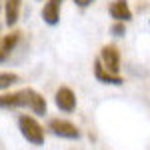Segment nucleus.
<instances>
[{
    "label": "nucleus",
    "mask_w": 150,
    "mask_h": 150,
    "mask_svg": "<svg viewBox=\"0 0 150 150\" xmlns=\"http://www.w3.org/2000/svg\"><path fill=\"white\" fill-rule=\"evenodd\" d=\"M0 108H28L32 110L34 114L44 116L48 110L46 98L40 92H36L34 88H22V90H16L10 94H2L0 96Z\"/></svg>",
    "instance_id": "f257e3e1"
},
{
    "label": "nucleus",
    "mask_w": 150,
    "mask_h": 150,
    "mask_svg": "<svg viewBox=\"0 0 150 150\" xmlns=\"http://www.w3.org/2000/svg\"><path fill=\"white\" fill-rule=\"evenodd\" d=\"M18 130L24 136V140H28L34 146H42L44 144V128L40 126V122L28 114L18 116Z\"/></svg>",
    "instance_id": "f03ea898"
},
{
    "label": "nucleus",
    "mask_w": 150,
    "mask_h": 150,
    "mask_svg": "<svg viewBox=\"0 0 150 150\" xmlns=\"http://www.w3.org/2000/svg\"><path fill=\"white\" fill-rule=\"evenodd\" d=\"M48 130L54 136H60V138H66V140H78L80 138V130L74 126L72 122L62 120V118H52L48 122Z\"/></svg>",
    "instance_id": "7ed1b4c3"
},
{
    "label": "nucleus",
    "mask_w": 150,
    "mask_h": 150,
    "mask_svg": "<svg viewBox=\"0 0 150 150\" xmlns=\"http://www.w3.org/2000/svg\"><path fill=\"white\" fill-rule=\"evenodd\" d=\"M100 62H102V66L110 74H114L118 76V72H120V50L114 46V44H108V46H104L100 50Z\"/></svg>",
    "instance_id": "20e7f679"
},
{
    "label": "nucleus",
    "mask_w": 150,
    "mask_h": 150,
    "mask_svg": "<svg viewBox=\"0 0 150 150\" xmlns=\"http://www.w3.org/2000/svg\"><path fill=\"white\" fill-rule=\"evenodd\" d=\"M54 102H56L58 110L62 112H74L76 108V94L70 90L68 86H60L54 94Z\"/></svg>",
    "instance_id": "39448f33"
},
{
    "label": "nucleus",
    "mask_w": 150,
    "mask_h": 150,
    "mask_svg": "<svg viewBox=\"0 0 150 150\" xmlns=\"http://www.w3.org/2000/svg\"><path fill=\"white\" fill-rule=\"evenodd\" d=\"M108 12H110V16L114 18L116 22L124 24V22H130V20H132V10H130L126 0H114V2L110 4Z\"/></svg>",
    "instance_id": "423d86ee"
},
{
    "label": "nucleus",
    "mask_w": 150,
    "mask_h": 150,
    "mask_svg": "<svg viewBox=\"0 0 150 150\" xmlns=\"http://www.w3.org/2000/svg\"><path fill=\"white\" fill-rule=\"evenodd\" d=\"M60 6H62V0H48L42 8V20L48 26H56L60 22Z\"/></svg>",
    "instance_id": "0eeeda50"
},
{
    "label": "nucleus",
    "mask_w": 150,
    "mask_h": 150,
    "mask_svg": "<svg viewBox=\"0 0 150 150\" xmlns=\"http://www.w3.org/2000/svg\"><path fill=\"white\" fill-rule=\"evenodd\" d=\"M18 42H20V32H12V34H6L4 38H0V64L12 54V50L16 48Z\"/></svg>",
    "instance_id": "6e6552de"
},
{
    "label": "nucleus",
    "mask_w": 150,
    "mask_h": 150,
    "mask_svg": "<svg viewBox=\"0 0 150 150\" xmlns=\"http://www.w3.org/2000/svg\"><path fill=\"white\" fill-rule=\"evenodd\" d=\"M94 76H96V80L98 82H104V84H114V86H120L122 84V78L120 76H114V74H110L108 70L102 66V62H100V58L98 60H94Z\"/></svg>",
    "instance_id": "1a4fd4ad"
},
{
    "label": "nucleus",
    "mask_w": 150,
    "mask_h": 150,
    "mask_svg": "<svg viewBox=\"0 0 150 150\" xmlns=\"http://www.w3.org/2000/svg\"><path fill=\"white\" fill-rule=\"evenodd\" d=\"M20 8L22 0H6L4 2V16H6V26H14L20 18Z\"/></svg>",
    "instance_id": "9d476101"
},
{
    "label": "nucleus",
    "mask_w": 150,
    "mask_h": 150,
    "mask_svg": "<svg viewBox=\"0 0 150 150\" xmlns=\"http://www.w3.org/2000/svg\"><path fill=\"white\" fill-rule=\"evenodd\" d=\"M20 80V76L16 72H0V90H6L10 88L14 82Z\"/></svg>",
    "instance_id": "9b49d317"
},
{
    "label": "nucleus",
    "mask_w": 150,
    "mask_h": 150,
    "mask_svg": "<svg viewBox=\"0 0 150 150\" xmlns=\"http://www.w3.org/2000/svg\"><path fill=\"white\" fill-rule=\"evenodd\" d=\"M110 32L114 36H122V34H126V26L122 22H114L112 24V28H110Z\"/></svg>",
    "instance_id": "f8f14e48"
},
{
    "label": "nucleus",
    "mask_w": 150,
    "mask_h": 150,
    "mask_svg": "<svg viewBox=\"0 0 150 150\" xmlns=\"http://www.w3.org/2000/svg\"><path fill=\"white\" fill-rule=\"evenodd\" d=\"M94 0H74V4L76 6H80V8H86V6H90Z\"/></svg>",
    "instance_id": "ddd939ff"
}]
</instances>
